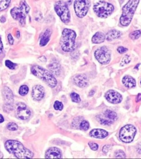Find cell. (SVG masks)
<instances>
[{
  "label": "cell",
  "mask_w": 141,
  "mask_h": 159,
  "mask_svg": "<svg viewBox=\"0 0 141 159\" xmlns=\"http://www.w3.org/2000/svg\"><path fill=\"white\" fill-rule=\"evenodd\" d=\"M31 72L36 77L45 82L47 85L51 88L57 86V81L53 74L50 72L38 65H34L31 67Z\"/></svg>",
  "instance_id": "obj_3"
},
{
  "label": "cell",
  "mask_w": 141,
  "mask_h": 159,
  "mask_svg": "<svg viewBox=\"0 0 141 159\" xmlns=\"http://www.w3.org/2000/svg\"><path fill=\"white\" fill-rule=\"evenodd\" d=\"M51 34V31L49 29H47L46 31L44 33V34H42V38L40 39V45L41 47L45 46L47 44L49 41Z\"/></svg>",
  "instance_id": "obj_21"
},
{
  "label": "cell",
  "mask_w": 141,
  "mask_h": 159,
  "mask_svg": "<svg viewBox=\"0 0 141 159\" xmlns=\"http://www.w3.org/2000/svg\"><path fill=\"white\" fill-rule=\"evenodd\" d=\"M141 100V94H139L138 95L137 97V99H136V101H140Z\"/></svg>",
  "instance_id": "obj_41"
},
{
  "label": "cell",
  "mask_w": 141,
  "mask_h": 159,
  "mask_svg": "<svg viewBox=\"0 0 141 159\" xmlns=\"http://www.w3.org/2000/svg\"><path fill=\"white\" fill-rule=\"evenodd\" d=\"M88 145L89 146V147H91V149L93 150H97L98 149V145L97 144L93 143V142H89L88 143Z\"/></svg>",
  "instance_id": "obj_33"
},
{
  "label": "cell",
  "mask_w": 141,
  "mask_h": 159,
  "mask_svg": "<svg viewBox=\"0 0 141 159\" xmlns=\"http://www.w3.org/2000/svg\"><path fill=\"white\" fill-rule=\"evenodd\" d=\"M49 69L53 74L56 75V76H58L60 74L61 72L60 64L56 60H54L51 63H50V64L49 65Z\"/></svg>",
  "instance_id": "obj_19"
},
{
  "label": "cell",
  "mask_w": 141,
  "mask_h": 159,
  "mask_svg": "<svg viewBox=\"0 0 141 159\" xmlns=\"http://www.w3.org/2000/svg\"><path fill=\"white\" fill-rule=\"evenodd\" d=\"M45 95V89L42 86L35 85L33 87L31 96L36 101H40Z\"/></svg>",
  "instance_id": "obj_15"
},
{
  "label": "cell",
  "mask_w": 141,
  "mask_h": 159,
  "mask_svg": "<svg viewBox=\"0 0 141 159\" xmlns=\"http://www.w3.org/2000/svg\"><path fill=\"white\" fill-rule=\"evenodd\" d=\"M53 107L57 111H62L64 108V105L61 103V102L56 101H55L54 103Z\"/></svg>",
  "instance_id": "obj_30"
},
{
  "label": "cell",
  "mask_w": 141,
  "mask_h": 159,
  "mask_svg": "<svg viewBox=\"0 0 141 159\" xmlns=\"http://www.w3.org/2000/svg\"><path fill=\"white\" fill-rule=\"evenodd\" d=\"M30 11V7L26 2L23 0L20 2L19 7H14L11 10V14L13 19L18 21L21 25L26 23V18L27 14Z\"/></svg>",
  "instance_id": "obj_5"
},
{
  "label": "cell",
  "mask_w": 141,
  "mask_h": 159,
  "mask_svg": "<svg viewBox=\"0 0 141 159\" xmlns=\"http://www.w3.org/2000/svg\"><path fill=\"white\" fill-rule=\"evenodd\" d=\"M5 64H6V66H7L8 68H9V69H12V70L15 69V66H16L15 64L9 60H6L5 62Z\"/></svg>",
  "instance_id": "obj_31"
},
{
  "label": "cell",
  "mask_w": 141,
  "mask_h": 159,
  "mask_svg": "<svg viewBox=\"0 0 141 159\" xmlns=\"http://www.w3.org/2000/svg\"><path fill=\"white\" fill-rule=\"evenodd\" d=\"M73 83L80 87H85L88 85V80L85 75H78L73 78Z\"/></svg>",
  "instance_id": "obj_16"
},
{
  "label": "cell",
  "mask_w": 141,
  "mask_h": 159,
  "mask_svg": "<svg viewBox=\"0 0 141 159\" xmlns=\"http://www.w3.org/2000/svg\"><path fill=\"white\" fill-rule=\"evenodd\" d=\"M110 148V145H105L103 148V151L104 153H107L108 151H109V149Z\"/></svg>",
  "instance_id": "obj_37"
},
{
  "label": "cell",
  "mask_w": 141,
  "mask_h": 159,
  "mask_svg": "<svg viewBox=\"0 0 141 159\" xmlns=\"http://www.w3.org/2000/svg\"><path fill=\"white\" fill-rule=\"evenodd\" d=\"M76 38V33L75 32L69 29H64L62 33L61 39L62 49L66 52L73 51L75 48Z\"/></svg>",
  "instance_id": "obj_4"
},
{
  "label": "cell",
  "mask_w": 141,
  "mask_h": 159,
  "mask_svg": "<svg viewBox=\"0 0 141 159\" xmlns=\"http://www.w3.org/2000/svg\"><path fill=\"white\" fill-rule=\"evenodd\" d=\"M141 31L138 30V31H135L130 34V37L131 39L132 40H136L138 39L139 37L141 36Z\"/></svg>",
  "instance_id": "obj_26"
},
{
  "label": "cell",
  "mask_w": 141,
  "mask_h": 159,
  "mask_svg": "<svg viewBox=\"0 0 141 159\" xmlns=\"http://www.w3.org/2000/svg\"><path fill=\"white\" fill-rule=\"evenodd\" d=\"M2 50H3V44H2L1 37H0V54L2 53Z\"/></svg>",
  "instance_id": "obj_38"
},
{
  "label": "cell",
  "mask_w": 141,
  "mask_h": 159,
  "mask_svg": "<svg viewBox=\"0 0 141 159\" xmlns=\"http://www.w3.org/2000/svg\"></svg>",
  "instance_id": "obj_43"
},
{
  "label": "cell",
  "mask_w": 141,
  "mask_h": 159,
  "mask_svg": "<svg viewBox=\"0 0 141 159\" xmlns=\"http://www.w3.org/2000/svg\"><path fill=\"white\" fill-rule=\"evenodd\" d=\"M94 91H91V92H90V93H89V96H93V95H94Z\"/></svg>",
  "instance_id": "obj_42"
},
{
  "label": "cell",
  "mask_w": 141,
  "mask_h": 159,
  "mask_svg": "<svg viewBox=\"0 0 141 159\" xmlns=\"http://www.w3.org/2000/svg\"><path fill=\"white\" fill-rule=\"evenodd\" d=\"M11 0H0V11L7 9Z\"/></svg>",
  "instance_id": "obj_24"
},
{
  "label": "cell",
  "mask_w": 141,
  "mask_h": 159,
  "mask_svg": "<svg viewBox=\"0 0 141 159\" xmlns=\"http://www.w3.org/2000/svg\"><path fill=\"white\" fill-rule=\"evenodd\" d=\"M45 158L47 159H60L62 158L61 151L58 148L52 147L49 148L45 153Z\"/></svg>",
  "instance_id": "obj_17"
},
{
  "label": "cell",
  "mask_w": 141,
  "mask_h": 159,
  "mask_svg": "<svg viewBox=\"0 0 141 159\" xmlns=\"http://www.w3.org/2000/svg\"><path fill=\"white\" fill-rule=\"evenodd\" d=\"M121 33L120 32L117 30H112L107 33L105 38L108 41H110L115 39H118L121 36Z\"/></svg>",
  "instance_id": "obj_23"
},
{
  "label": "cell",
  "mask_w": 141,
  "mask_h": 159,
  "mask_svg": "<svg viewBox=\"0 0 141 159\" xmlns=\"http://www.w3.org/2000/svg\"><path fill=\"white\" fill-rule=\"evenodd\" d=\"M71 100L73 102H75V103H79L80 102V98L79 95H78L77 93L73 92V93L71 94L70 95Z\"/></svg>",
  "instance_id": "obj_28"
},
{
  "label": "cell",
  "mask_w": 141,
  "mask_h": 159,
  "mask_svg": "<svg viewBox=\"0 0 141 159\" xmlns=\"http://www.w3.org/2000/svg\"><path fill=\"white\" fill-rule=\"evenodd\" d=\"M94 55L97 60L102 64H107L110 61V53L107 47H100L97 49Z\"/></svg>",
  "instance_id": "obj_11"
},
{
  "label": "cell",
  "mask_w": 141,
  "mask_h": 159,
  "mask_svg": "<svg viewBox=\"0 0 141 159\" xmlns=\"http://www.w3.org/2000/svg\"><path fill=\"white\" fill-rule=\"evenodd\" d=\"M7 128L8 130H9L11 131H15V130L18 129V127L17 124L15 123L11 122V123H9L8 124Z\"/></svg>",
  "instance_id": "obj_29"
},
{
  "label": "cell",
  "mask_w": 141,
  "mask_h": 159,
  "mask_svg": "<svg viewBox=\"0 0 141 159\" xmlns=\"http://www.w3.org/2000/svg\"><path fill=\"white\" fill-rule=\"evenodd\" d=\"M4 122V117L2 116L1 114H0V123H2Z\"/></svg>",
  "instance_id": "obj_39"
},
{
  "label": "cell",
  "mask_w": 141,
  "mask_h": 159,
  "mask_svg": "<svg viewBox=\"0 0 141 159\" xmlns=\"http://www.w3.org/2000/svg\"><path fill=\"white\" fill-rule=\"evenodd\" d=\"M55 11L57 15L60 17L61 21L65 23H68L70 21L71 15L68 5L64 1H58L55 4Z\"/></svg>",
  "instance_id": "obj_7"
},
{
  "label": "cell",
  "mask_w": 141,
  "mask_h": 159,
  "mask_svg": "<svg viewBox=\"0 0 141 159\" xmlns=\"http://www.w3.org/2000/svg\"><path fill=\"white\" fill-rule=\"evenodd\" d=\"M136 129L134 125L129 124L121 128L120 132V139L126 143H129L133 141L136 134Z\"/></svg>",
  "instance_id": "obj_8"
},
{
  "label": "cell",
  "mask_w": 141,
  "mask_h": 159,
  "mask_svg": "<svg viewBox=\"0 0 141 159\" xmlns=\"http://www.w3.org/2000/svg\"><path fill=\"white\" fill-rule=\"evenodd\" d=\"M90 5L89 0H75L74 8L77 16L80 18L84 17L88 12Z\"/></svg>",
  "instance_id": "obj_9"
},
{
  "label": "cell",
  "mask_w": 141,
  "mask_h": 159,
  "mask_svg": "<svg viewBox=\"0 0 141 159\" xmlns=\"http://www.w3.org/2000/svg\"><path fill=\"white\" fill-rule=\"evenodd\" d=\"M105 97L107 101L113 104L120 103L122 100V96L114 90H109L107 92Z\"/></svg>",
  "instance_id": "obj_14"
},
{
  "label": "cell",
  "mask_w": 141,
  "mask_h": 159,
  "mask_svg": "<svg viewBox=\"0 0 141 159\" xmlns=\"http://www.w3.org/2000/svg\"><path fill=\"white\" fill-rule=\"evenodd\" d=\"M96 118L101 124L103 125H110L118 119V116L117 114L114 111L107 110L102 114L98 116Z\"/></svg>",
  "instance_id": "obj_10"
},
{
  "label": "cell",
  "mask_w": 141,
  "mask_h": 159,
  "mask_svg": "<svg viewBox=\"0 0 141 159\" xmlns=\"http://www.w3.org/2000/svg\"><path fill=\"white\" fill-rule=\"evenodd\" d=\"M116 158H125L126 156L123 151L119 150L116 154Z\"/></svg>",
  "instance_id": "obj_34"
},
{
  "label": "cell",
  "mask_w": 141,
  "mask_h": 159,
  "mask_svg": "<svg viewBox=\"0 0 141 159\" xmlns=\"http://www.w3.org/2000/svg\"><path fill=\"white\" fill-rule=\"evenodd\" d=\"M4 147L8 152L13 154L17 158H31L34 156L32 151L24 147L22 144L17 140H7L5 143Z\"/></svg>",
  "instance_id": "obj_1"
},
{
  "label": "cell",
  "mask_w": 141,
  "mask_h": 159,
  "mask_svg": "<svg viewBox=\"0 0 141 159\" xmlns=\"http://www.w3.org/2000/svg\"><path fill=\"white\" fill-rule=\"evenodd\" d=\"M3 96L6 105L4 107H7V109L11 110V107L13 103V95L10 89L8 87H4L3 89Z\"/></svg>",
  "instance_id": "obj_13"
},
{
  "label": "cell",
  "mask_w": 141,
  "mask_h": 159,
  "mask_svg": "<svg viewBox=\"0 0 141 159\" xmlns=\"http://www.w3.org/2000/svg\"><path fill=\"white\" fill-rule=\"evenodd\" d=\"M140 0H129L122 8V14L120 22L123 26L130 24L134 17V13L137 7Z\"/></svg>",
  "instance_id": "obj_2"
},
{
  "label": "cell",
  "mask_w": 141,
  "mask_h": 159,
  "mask_svg": "<svg viewBox=\"0 0 141 159\" xmlns=\"http://www.w3.org/2000/svg\"><path fill=\"white\" fill-rule=\"evenodd\" d=\"M105 39V35L102 32H97L93 37L92 42L94 44L103 43Z\"/></svg>",
  "instance_id": "obj_22"
},
{
  "label": "cell",
  "mask_w": 141,
  "mask_h": 159,
  "mask_svg": "<svg viewBox=\"0 0 141 159\" xmlns=\"http://www.w3.org/2000/svg\"><path fill=\"white\" fill-rule=\"evenodd\" d=\"M0 21H1V22H2V23L5 22V21H6V18H5V17H4V16L2 17L1 18V20H0Z\"/></svg>",
  "instance_id": "obj_40"
},
{
  "label": "cell",
  "mask_w": 141,
  "mask_h": 159,
  "mask_svg": "<svg viewBox=\"0 0 141 159\" xmlns=\"http://www.w3.org/2000/svg\"><path fill=\"white\" fill-rule=\"evenodd\" d=\"M89 135L92 137L98 138V139H103L108 136V133L103 129H94L91 131Z\"/></svg>",
  "instance_id": "obj_18"
},
{
  "label": "cell",
  "mask_w": 141,
  "mask_h": 159,
  "mask_svg": "<svg viewBox=\"0 0 141 159\" xmlns=\"http://www.w3.org/2000/svg\"><path fill=\"white\" fill-rule=\"evenodd\" d=\"M93 10L99 17L107 18L113 12L114 7L113 4L105 1H99L94 4Z\"/></svg>",
  "instance_id": "obj_6"
},
{
  "label": "cell",
  "mask_w": 141,
  "mask_h": 159,
  "mask_svg": "<svg viewBox=\"0 0 141 159\" xmlns=\"http://www.w3.org/2000/svg\"><path fill=\"white\" fill-rule=\"evenodd\" d=\"M29 92V88L27 85L20 86L19 90V93L21 96H26Z\"/></svg>",
  "instance_id": "obj_25"
},
{
  "label": "cell",
  "mask_w": 141,
  "mask_h": 159,
  "mask_svg": "<svg viewBox=\"0 0 141 159\" xmlns=\"http://www.w3.org/2000/svg\"><path fill=\"white\" fill-rule=\"evenodd\" d=\"M80 128L81 130H87L89 128V124L87 121L86 120H83L80 123Z\"/></svg>",
  "instance_id": "obj_27"
},
{
  "label": "cell",
  "mask_w": 141,
  "mask_h": 159,
  "mask_svg": "<svg viewBox=\"0 0 141 159\" xmlns=\"http://www.w3.org/2000/svg\"><path fill=\"white\" fill-rule=\"evenodd\" d=\"M127 51H128V49L127 48H124V47H120L118 48V51L120 54H123V53L126 52Z\"/></svg>",
  "instance_id": "obj_35"
},
{
  "label": "cell",
  "mask_w": 141,
  "mask_h": 159,
  "mask_svg": "<svg viewBox=\"0 0 141 159\" xmlns=\"http://www.w3.org/2000/svg\"><path fill=\"white\" fill-rule=\"evenodd\" d=\"M17 116L22 120H26L31 117V111L26 105L23 103H19L17 105Z\"/></svg>",
  "instance_id": "obj_12"
},
{
  "label": "cell",
  "mask_w": 141,
  "mask_h": 159,
  "mask_svg": "<svg viewBox=\"0 0 141 159\" xmlns=\"http://www.w3.org/2000/svg\"><path fill=\"white\" fill-rule=\"evenodd\" d=\"M131 60V58L129 55H125L123 58L122 59V62H121V65H124L125 64H128L129 62H130Z\"/></svg>",
  "instance_id": "obj_32"
},
{
  "label": "cell",
  "mask_w": 141,
  "mask_h": 159,
  "mask_svg": "<svg viewBox=\"0 0 141 159\" xmlns=\"http://www.w3.org/2000/svg\"><path fill=\"white\" fill-rule=\"evenodd\" d=\"M122 82L127 88H133L136 86V81L130 76H126L123 78Z\"/></svg>",
  "instance_id": "obj_20"
},
{
  "label": "cell",
  "mask_w": 141,
  "mask_h": 159,
  "mask_svg": "<svg viewBox=\"0 0 141 159\" xmlns=\"http://www.w3.org/2000/svg\"><path fill=\"white\" fill-rule=\"evenodd\" d=\"M7 38L9 43L10 44L12 45V44H13V42H14V40H13V37H12L11 34H9L8 35Z\"/></svg>",
  "instance_id": "obj_36"
}]
</instances>
